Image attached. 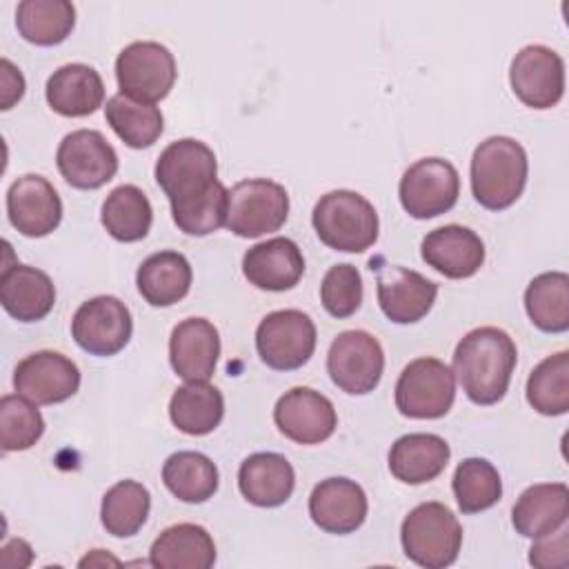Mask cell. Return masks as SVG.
I'll return each instance as SVG.
<instances>
[{
    "instance_id": "obj_5",
    "label": "cell",
    "mask_w": 569,
    "mask_h": 569,
    "mask_svg": "<svg viewBox=\"0 0 569 569\" xmlns=\"http://www.w3.org/2000/svg\"><path fill=\"white\" fill-rule=\"evenodd\" d=\"M405 556L425 569H445L456 562L462 547V527L442 502L413 507L400 527Z\"/></svg>"
},
{
    "instance_id": "obj_28",
    "label": "cell",
    "mask_w": 569,
    "mask_h": 569,
    "mask_svg": "<svg viewBox=\"0 0 569 569\" xmlns=\"http://www.w3.org/2000/svg\"><path fill=\"white\" fill-rule=\"evenodd\" d=\"M216 562L211 533L193 522L171 525L153 540L149 565L160 569H209Z\"/></svg>"
},
{
    "instance_id": "obj_14",
    "label": "cell",
    "mask_w": 569,
    "mask_h": 569,
    "mask_svg": "<svg viewBox=\"0 0 569 569\" xmlns=\"http://www.w3.org/2000/svg\"><path fill=\"white\" fill-rule=\"evenodd\" d=\"M60 176L76 189H100L118 171V153L96 129H76L56 151Z\"/></svg>"
},
{
    "instance_id": "obj_26",
    "label": "cell",
    "mask_w": 569,
    "mask_h": 569,
    "mask_svg": "<svg viewBox=\"0 0 569 569\" xmlns=\"http://www.w3.org/2000/svg\"><path fill=\"white\" fill-rule=\"evenodd\" d=\"M44 96L56 113L64 118H84L102 107L104 84L93 67L71 62L49 76Z\"/></svg>"
},
{
    "instance_id": "obj_38",
    "label": "cell",
    "mask_w": 569,
    "mask_h": 569,
    "mask_svg": "<svg viewBox=\"0 0 569 569\" xmlns=\"http://www.w3.org/2000/svg\"><path fill=\"white\" fill-rule=\"evenodd\" d=\"M451 489L462 513H480L500 500L502 480L489 460L465 458L453 471Z\"/></svg>"
},
{
    "instance_id": "obj_19",
    "label": "cell",
    "mask_w": 569,
    "mask_h": 569,
    "mask_svg": "<svg viewBox=\"0 0 569 569\" xmlns=\"http://www.w3.org/2000/svg\"><path fill=\"white\" fill-rule=\"evenodd\" d=\"M369 502L365 489L349 478L333 476L320 480L309 496V516L327 533L345 536L362 527Z\"/></svg>"
},
{
    "instance_id": "obj_6",
    "label": "cell",
    "mask_w": 569,
    "mask_h": 569,
    "mask_svg": "<svg viewBox=\"0 0 569 569\" xmlns=\"http://www.w3.org/2000/svg\"><path fill=\"white\" fill-rule=\"evenodd\" d=\"M289 216V193L269 178L240 180L229 189L224 227L240 238L278 231Z\"/></svg>"
},
{
    "instance_id": "obj_18",
    "label": "cell",
    "mask_w": 569,
    "mask_h": 569,
    "mask_svg": "<svg viewBox=\"0 0 569 569\" xmlns=\"http://www.w3.org/2000/svg\"><path fill=\"white\" fill-rule=\"evenodd\" d=\"M436 296L438 284L413 269L400 264L378 269V305L396 325L422 320L431 311Z\"/></svg>"
},
{
    "instance_id": "obj_11",
    "label": "cell",
    "mask_w": 569,
    "mask_h": 569,
    "mask_svg": "<svg viewBox=\"0 0 569 569\" xmlns=\"http://www.w3.org/2000/svg\"><path fill=\"white\" fill-rule=\"evenodd\" d=\"M385 371V351L369 331L349 329L333 338L327 353V373L331 382L351 396L373 391Z\"/></svg>"
},
{
    "instance_id": "obj_1",
    "label": "cell",
    "mask_w": 569,
    "mask_h": 569,
    "mask_svg": "<svg viewBox=\"0 0 569 569\" xmlns=\"http://www.w3.org/2000/svg\"><path fill=\"white\" fill-rule=\"evenodd\" d=\"M156 182L182 233L209 236L224 227L229 191L218 180L213 149L202 140L182 138L164 147L156 162Z\"/></svg>"
},
{
    "instance_id": "obj_34",
    "label": "cell",
    "mask_w": 569,
    "mask_h": 569,
    "mask_svg": "<svg viewBox=\"0 0 569 569\" xmlns=\"http://www.w3.org/2000/svg\"><path fill=\"white\" fill-rule=\"evenodd\" d=\"M525 309L529 320L547 333L569 329V276L565 271H545L525 289Z\"/></svg>"
},
{
    "instance_id": "obj_30",
    "label": "cell",
    "mask_w": 569,
    "mask_h": 569,
    "mask_svg": "<svg viewBox=\"0 0 569 569\" xmlns=\"http://www.w3.org/2000/svg\"><path fill=\"white\" fill-rule=\"evenodd\" d=\"M224 416V398L218 387L207 380H193L178 387L169 400V418L173 427L187 436L211 433Z\"/></svg>"
},
{
    "instance_id": "obj_16",
    "label": "cell",
    "mask_w": 569,
    "mask_h": 569,
    "mask_svg": "<svg viewBox=\"0 0 569 569\" xmlns=\"http://www.w3.org/2000/svg\"><path fill=\"white\" fill-rule=\"evenodd\" d=\"M13 387L36 405H58L80 389V369L64 353L36 351L18 362Z\"/></svg>"
},
{
    "instance_id": "obj_43",
    "label": "cell",
    "mask_w": 569,
    "mask_h": 569,
    "mask_svg": "<svg viewBox=\"0 0 569 569\" xmlns=\"http://www.w3.org/2000/svg\"><path fill=\"white\" fill-rule=\"evenodd\" d=\"M107 562H111V565H118L120 560L118 558H111L109 553L104 556V549H93L89 556H84L78 565L80 567H87V565H107Z\"/></svg>"
},
{
    "instance_id": "obj_23",
    "label": "cell",
    "mask_w": 569,
    "mask_h": 569,
    "mask_svg": "<svg viewBox=\"0 0 569 569\" xmlns=\"http://www.w3.org/2000/svg\"><path fill=\"white\" fill-rule=\"evenodd\" d=\"M2 309L20 322H38L56 305V287L51 278L29 264H4L0 278Z\"/></svg>"
},
{
    "instance_id": "obj_20",
    "label": "cell",
    "mask_w": 569,
    "mask_h": 569,
    "mask_svg": "<svg viewBox=\"0 0 569 569\" xmlns=\"http://www.w3.org/2000/svg\"><path fill=\"white\" fill-rule=\"evenodd\" d=\"M422 260L451 280L471 278L485 262V242L462 224H445L429 231L420 244Z\"/></svg>"
},
{
    "instance_id": "obj_32",
    "label": "cell",
    "mask_w": 569,
    "mask_h": 569,
    "mask_svg": "<svg viewBox=\"0 0 569 569\" xmlns=\"http://www.w3.org/2000/svg\"><path fill=\"white\" fill-rule=\"evenodd\" d=\"M100 222L111 238L120 242H138L151 229L153 209L142 189L136 184H120L104 198Z\"/></svg>"
},
{
    "instance_id": "obj_37",
    "label": "cell",
    "mask_w": 569,
    "mask_h": 569,
    "mask_svg": "<svg viewBox=\"0 0 569 569\" xmlns=\"http://www.w3.org/2000/svg\"><path fill=\"white\" fill-rule=\"evenodd\" d=\"M527 402L542 416L569 411V353L558 351L540 360L527 378Z\"/></svg>"
},
{
    "instance_id": "obj_7",
    "label": "cell",
    "mask_w": 569,
    "mask_h": 569,
    "mask_svg": "<svg viewBox=\"0 0 569 569\" xmlns=\"http://www.w3.org/2000/svg\"><path fill=\"white\" fill-rule=\"evenodd\" d=\"M453 400V369L431 356L411 360L396 382V409L413 420L442 418L449 413Z\"/></svg>"
},
{
    "instance_id": "obj_10",
    "label": "cell",
    "mask_w": 569,
    "mask_h": 569,
    "mask_svg": "<svg viewBox=\"0 0 569 569\" xmlns=\"http://www.w3.org/2000/svg\"><path fill=\"white\" fill-rule=\"evenodd\" d=\"M398 196L402 209L416 220L442 216L458 202V169L445 158H420L402 173Z\"/></svg>"
},
{
    "instance_id": "obj_42",
    "label": "cell",
    "mask_w": 569,
    "mask_h": 569,
    "mask_svg": "<svg viewBox=\"0 0 569 569\" xmlns=\"http://www.w3.org/2000/svg\"><path fill=\"white\" fill-rule=\"evenodd\" d=\"M2 109H11L22 96H24V78L18 67H13L11 60L2 58Z\"/></svg>"
},
{
    "instance_id": "obj_3",
    "label": "cell",
    "mask_w": 569,
    "mask_h": 569,
    "mask_svg": "<svg viewBox=\"0 0 569 569\" xmlns=\"http://www.w3.org/2000/svg\"><path fill=\"white\" fill-rule=\"evenodd\" d=\"M527 173L525 147L509 136H489L471 156V193L485 209L502 211L522 196Z\"/></svg>"
},
{
    "instance_id": "obj_13",
    "label": "cell",
    "mask_w": 569,
    "mask_h": 569,
    "mask_svg": "<svg viewBox=\"0 0 569 569\" xmlns=\"http://www.w3.org/2000/svg\"><path fill=\"white\" fill-rule=\"evenodd\" d=\"M509 84L522 104L551 109L565 96V62L545 44H527L511 60Z\"/></svg>"
},
{
    "instance_id": "obj_27",
    "label": "cell",
    "mask_w": 569,
    "mask_h": 569,
    "mask_svg": "<svg viewBox=\"0 0 569 569\" xmlns=\"http://www.w3.org/2000/svg\"><path fill=\"white\" fill-rule=\"evenodd\" d=\"M451 458L445 438L436 433L400 436L389 451V471L405 485H425L436 480Z\"/></svg>"
},
{
    "instance_id": "obj_33",
    "label": "cell",
    "mask_w": 569,
    "mask_h": 569,
    "mask_svg": "<svg viewBox=\"0 0 569 569\" xmlns=\"http://www.w3.org/2000/svg\"><path fill=\"white\" fill-rule=\"evenodd\" d=\"M76 7L69 0H22L16 9L18 33L38 47H53L69 38Z\"/></svg>"
},
{
    "instance_id": "obj_36",
    "label": "cell",
    "mask_w": 569,
    "mask_h": 569,
    "mask_svg": "<svg viewBox=\"0 0 569 569\" xmlns=\"http://www.w3.org/2000/svg\"><path fill=\"white\" fill-rule=\"evenodd\" d=\"M151 493L138 480H120L102 496L100 520L107 533L116 538L136 536L147 522Z\"/></svg>"
},
{
    "instance_id": "obj_17",
    "label": "cell",
    "mask_w": 569,
    "mask_h": 569,
    "mask_svg": "<svg viewBox=\"0 0 569 569\" xmlns=\"http://www.w3.org/2000/svg\"><path fill=\"white\" fill-rule=\"evenodd\" d=\"M7 216L22 236L44 238L62 220V200L47 178L24 173L7 191Z\"/></svg>"
},
{
    "instance_id": "obj_41",
    "label": "cell",
    "mask_w": 569,
    "mask_h": 569,
    "mask_svg": "<svg viewBox=\"0 0 569 569\" xmlns=\"http://www.w3.org/2000/svg\"><path fill=\"white\" fill-rule=\"evenodd\" d=\"M529 562L540 569H556L567 567L569 562V531L562 525L558 531L536 538L529 549Z\"/></svg>"
},
{
    "instance_id": "obj_2",
    "label": "cell",
    "mask_w": 569,
    "mask_h": 569,
    "mask_svg": "<svg viewBox=\"0 0 569 569\" xmlns=\"http://www.w3.org/2000/svg\"><path fill=\"white\" fill-rule=\"evenodd\" d=\"M518 362L516 342L498 327H478L460 338L453 351V376L473 405L505 398Z\"/></svg>"
},
{
    "instance_id": "obj_21",
    "label": "cell",
    "mask_w": 569,
    "mask_h": 569,
    "mask_svg": "<svg viewBox=\"0 0 569 569\" xmlns=\"http://www.w3.org/2000/svg\"><path fill=\"white\" fill-rule=\"evenodd\" d=\"M220 356V333L207 318L178 322L169 338V360L184 382L209 380Z\"/></svg>"
},
{
    "instance_id": "obj_25",
    "label": "cell",
    "mask_w": 569,
    "mask_h": 569,
    "mask_svg": "<svg viewBox=\"0 0 569 569\" xmlns=\"http://www.w3.org/2000/svg\"><path fill=\"white\" fill-rule=\"evenodd\" d=\"M569 489L565 482H538L527 487L513 509L511 525L522 538H542L567 525Z\"/></svg>"
},
{
    "instance_id": "obj_35",
    "label": "cell",
    "mask_w": 569,
    "mask_h": 569,
    "mask_svg": "<svg viewBox=\"0 0 569 569\" xmlns=\"http://www.w3.org/2000/svg\"><path fill=\"white\" fill-rule=\"evenodd\" d=\"M104 118L116 136L131 149L151 147L164 129L162 111L156 104L138 102L124 93H116L107 100Z\"/></svg>"
},
{
    "instance_id": "obj_40",
    "label": "cell",
    "mask_w": 569,
    "mask_h": 569,
    "mask_svg": "<svg viewBox=\"0 0 569 569\" xmlns=\"http://www.w3.org/2000/svg\"><path fill=\"white\" fill-rule=\"evenodd\" d=\"M320 302H322L325 311L333 318L353 316L362 305L360 271L349 262L333 264L322 278Z\"/></svg>"
},
{
    "instance_id": "obj_24",
    "label": "cell",
    "mask_w": 569,
    "mask_h": 569,
    "mask_svg": "<svg viewBox=\"0 0 569 569\" xmlns=\"http://www.w3.org/2000/svg\"><path fill=\"white\" fill-rule=\"evenodd\" d=\"M296 487L291 462L273 451H258L242 460L238 469V489L242 498L256 507L284 505Z\"/></svg>"
},
{
    "instance_id": "obj_4",
    "label": "cell",
    "mask_w": 569,
    "mask_h": 569,
    "mask_svg": "<svg viewBox=\"0 0 569 569\" xmlns=\"http://www.w3.org/2000/svg\"><path fill=\"white\" fill-rule=\"evenodd\" d=\"M311 224L322 244L345 253H362L378 240V213L373 204L351 189H336L313 207Z\"/></svg>"
},
{
    "instance_id": "obj_22",
    "label": "cell",
    "mask_w": 569,
    "mask_h": 569,
    "mask_svg": "<svg viewBox=\"0 0 569 569\" xmlns=\"http://www.w3.org/2000/svg\"><path fill=\"white\" fill-rule=\"evenodd\" d=\"M242 273L256 289L287 291L300 282L305 258L293 240L271 238L247 249L242 256Z\"/></svg>"
},
{
    "instance_id": "obj_9",
    "label": "cell",
    "mask_w": 569,
    "mask_h": 569,
    "mask_svg": "<svg viewBox=\"0 0 569 569\" xmlns=\"http://www.w3.org/2000/svg\"><path fill=\"white\" fill-rule=\"evenodd\" d=\"M316 325L300 309L267 313L256 329L260 360L276 371H293L309 362L316 351Z\"/></svg>"
},
{
    "instance_id": "obj_39",
    "label": "cell",
    "mask_w": 569,
    "mask_h": 569,
    "mask_svg": "<svg viewBox=\"0 0 569 569\" xmlns=\"http://www.w3.org/2000/svg\"><path fill=\"white\" fill-rule=\"evenodd\" d=\"M44 433V420L36 402L20 393H7L0 400V445L2 451L31 449Z\"/></svg>"
},
{
    "instance_id": "obj_12",
    "label": "cell",
    "mask_w": 569,
    "mask_h": 569,
    "mask_svg": "<svg viewBox=\"0 0 569 569\" xmlns=\"http://www.w3.org/2000/svg\"><path fill=\"white\" fill-rule=\"evenodd\" d=\"M133 320L116 296H96L82 302L71 320V336L91 356H116L131 338Z\"/></svg>"
},
{
    "instance_id": "obj_8",
    "label": "cell",
    "mask_w": 569,
    "mask_h": 569,
    "mask_svg": "<svg viewBox=\"0 0 569 569\" xmlns=\"http://www.w3.org/2000/svg\"><path fill=\"white\" fill-rule=\"evenodd\" d=\"M173 53L153 40H138L127 44L116 58V80L120 93L153 104L169 96L176 82Z\"/></svg>"
},
{
    "instance_id": "obj_15",
    "label": "cell",
    "mask_w": 569,
    "mask_h": 569,
    "mask_svg": "<svg viewBox=\"0 0 569 569\" xmlns=\"http://www.w3.org/2000/svg\"><path fill=\"white\" fill-rule=\"evenodd\" d=\"M278 431L298 445H320L333 436L338 413L333 402L311 387L284 391L273 407Z\"/></svg>"
},
{
    "instance_id": "obj_31",
    "label": "cell",
    "mask_w": 569,
    "mask_h": 569,
    "mask_svg": "<svg viewBox=\"0 0 569 569\" xmlns=\"http://www.w3.org/2000/svg\"><path fill=\"white\" fill-rule=\"evenodd\" d=\"M164 487L182 502L200 505L218 491V467L200 451H176L162 465Z\"/></svg>"
},
{
    "instance_id": "obj_29",
    "label": "cell",
    "mask_w": 569,
    "mask_h": 569,
    "mask_svg": "<svg viewBox=\"0 0 569 569\" xmlns=\"http://www.w3.org/2000/svg\"><path fill=\"white\" fill-rule=\"evenodd\" d=\"M193 271L180 251H158L142 260L136 273L140 296L151 307H171L191 289Z\"/></svg>"
}]
</instances>
